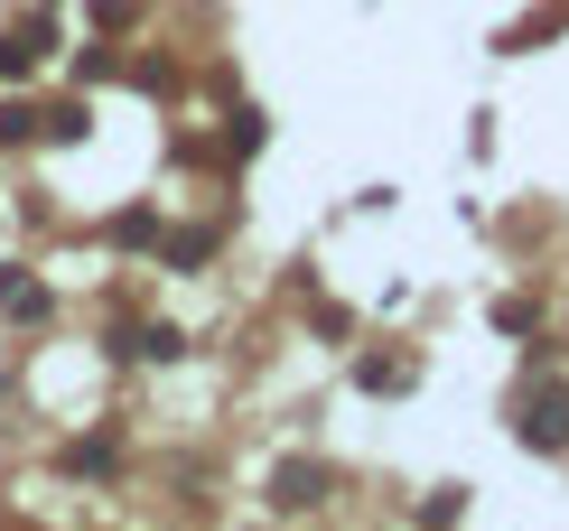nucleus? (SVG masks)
<instances>
[{"mask_svg":"<svg viewBox=\"0 0 569 531\" xmlns=\"http://www.w3.org/2000/svg\"><path fill=\"white\" fill-rule=\"evenodd\" d=\"M523 439L532 448H569V382H541L523 401Z\"/></svg>","mask_w":569,"mask_h":531,"instance_id":"nucleus-1","label":"nucleus"},{"mask_svg":"<svg viewBox=\"0 0 569 531\" xmlns=\"http://www.w3.org/2000/svg\"><path fill=\"white\" fill-rule=\"evenodd\" d=\"M0 318H47V289L29 271H0Z\"/></svg>","mask_w":569,"mask_h":531,"instance_id":"nucleus-2","label":"nucleus"},{"mask_svg":"<svg viewBox=\"0 0 569 531\" xmlns=\"http://www.w3.org/2000/svg\"><path fill=\"white\" fill-rule=\"evenodd\" d=\"M271 503H318V467H280L271 475Z\"/></svg>","mask_w":569,"mask_h":531,"instance_id":"nucleus-3","label":"nucleus"}]
</instances>
